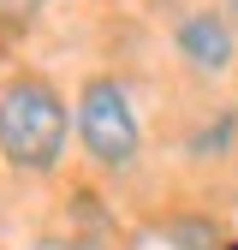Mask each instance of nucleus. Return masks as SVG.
<instances>
[{"instance_id": "obj_2", "label": "nucleus", "mask_w": 238, "mask_h": 250, "mask_svg": "<svg viewBox=\"0 0 238 250\" xmlns=\"http://www.w3.org/2000/svg\"><path fill=\"white\" fill-rule=\"evenodd\" d=\"M78 137L83 149L96 155L101 167H125L137 155V119H131V102L113 78H89L83 96H78Z\"/></svg>"}, {"instance_id": "obj_1", "label": "nucleus", "mask_w": 238, "mask_h": 250, "mask_svg": "<svg viewBox=\"0 0 238 250\" xmlns=\"http://www.w3.org/2000/svg\"><path fill=\"white\" fill-rule=\"evenodd\" d=\"M0 149H6L12 167H30V173L54 167L60 149H66V102L36 78L12 83L0 96Z\"/></svg>"}, {"instance_id": "obj_3", "label": "nucleus", "mask_w": 238, "mask_h": 250, "mask_svg": "<svg viewBox=\"0 0 238 250\" xmlns=\"http://www.w3.org/2000/svg\"><path fill=\"white\" fill-rule=\"evenodd\" d=\"M178 54H185L197 72H226L232 66V30L215 12H197V18L178 24Z\"/></svg>"}, {"instance_id": "obj_4", "label": "nucleus", "mask_w": 238, "mask_h": 250, "mask_svg": "<svg viewBox=\"0 0 238 250\" xmlns=\"http://www.w3.org/2000/svg\"><path fill=\"white\" fill-rule=\"evenodd\" d=\"M167 238L173 244H185V250H220V232L197 221V214H178V221H167Z\"/></svg>"}, {"instance_id": "obj_6", "label": "nucleus", "mask_w": 238, "mask_h": 250, "mask_svg": "<svg viewBox=\"0 0 238 250\" xmlns=\"http://www.w3.org/2000/svg\"><path fill=\"white\" fill-rule=\"evenodd\" d=\"M232 12H238V0H232Z\"/></svg>"}, {"instance_id": "obj_5", "label": "nucleus", "mask_w": 238, "mask_h": 250, "mask_svg": "<svg viewBox=\"0 0 238 250\" xmlns=\"http://www.w3.org/2000/svg\"><path fill=\"white\" fill-rule=\"evenodd\" d=\"M30 250H72V244H66V238H36Z\"/></svg>"}]
</instances>
